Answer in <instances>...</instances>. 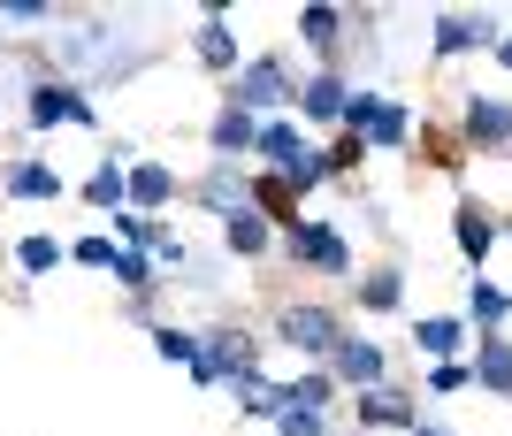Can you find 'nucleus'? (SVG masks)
Returning a JSON list of instances; mask_svg holds the SVG:
<instances>
[{
    "mask_svg": "<svg viewBox=\"0 0 512 436\" xmlns=\"http://www.w3.org/2000/svg\"><path fill=\"white\" fill-rule=\"evenodd\" d=\"M8 192L16 199H62V169H46V161H8Z\"/></svg>",
    "mask_w": 512,
    "mask_h": 436,
    "instance_id": "a211bd4d",
    "label": "nucleus"
},
{
    "mask_svg": "<svg viewBox=\"0 0 512 436\" xmlns=\"http://www.w3.org/2000/svg\"><path fill=\"white\" fill-rule=\"evenodd\" d=\"M253 138H260L253 115H245V108H222V115H214V131H207V146H214V161H245Z\"/></svg>",
    "mask_w": 512,
    "mask_h": 436,
    "instance_id": "ddd939ff",
    "label": "nucleus"
},
{
    "mask_svg": "<svg viewBox=\"0 0 512 436\" xmlns=\"http://www.w3.org/2000/svg\"><path fill=\"white\" fill-rule=\"evenodd\" d=\"M69 261H85V268H107V261H115V238H77V245H69Z\"/></svg>",
    "mask_w": 512,
    "mask_h": 436,
    "instance_id": "7c9ffc66",
    "label": "nucleus"
},
{
    "mask_svg": "<svg viewBox=\"0 0 512 436\" xmlns=\"http://www.w3.org/2000/svg\"><path fill=\"white\" fill-rule=\"evenodd\" d=\"M413 345H421L428 360H459V345H467V322H459V314H428V322H413Z\"/></svg>",
    "mask_w": 512,
    "mask_h": 436,
    "instance_id": "2eb2a0df",
    "label": "nucleus"
},
{
    "mask_svg": "<svg viewBox=\"0 0 512 436\" xmlns=\"http://www.w3.org/2000/svg\"><path fill=\"white\" fill-rule=\"evenodd\" d=\"M107 276H115V284H130V291H153V253H146V245H115Z\"/></svg>",
    "mask_w": 512,
    "mask_h": 436,
    "instance_id": "412c9836",
    "label": "nucleus"
},
{
    "mask_svg": "<svg viewBox=\"0 0 512 436\" xmlns=\"http://www.w3.org/2000/svg\"><path fill=\"white\" fill-rule=\"evenodd\" d=\"M344 100H352V92H344V77H329V69H321V77H306L299 115H314V123H337V115H344Z\"/></svg>",
    "mask_w": 512,
    "mask_h": 436,
    "instance_id": "f3484780",
    "label": "nucleus"
},
{
    "mask_svg": "<svg viewBox=\"0 0 512 436\" xmlns=\"http://www.w3.org/2000/svg\"><path fill=\"white\" fill-rule=\"evenodd\" d=\"M497 62H505V69H512V39H497Z\"/></svg>",
    "mask_w": 512,
    "mask_h": 436,
    "instance_id": "473e14b6",
    "label": "nucleus"
},
{
    "mask_svg": "<svg viewBox=\"0 0 512 436\" xmlns=\"http://www.w3.org/2000/svg\"><path fill=\"white\" fill-rule=\"evenodd\" d=\"M276 337H283L291 352H337L344 329H337V314H329V306H291V314L276 322Z\"/></svg>",
    "mask_w": 512,
    "mask_h": 436,
    "instance_id": "39448f33",
    "label": "nucleus"
},
{
    "mask_svg": "<svg viewBox=\"0 0 512 436\" xmlns=\"http://www.w3.org/2000/svg\"><path fill=\"white\" fill-rule=\"evenodd\" d=\"M406 436H451V429H436V421H413V429Z\"/></svg>",
    "mask_w": 512,
    "mask_h": 436,
    "instance_id": "2f4dec72",
    "label": "nucleus"
},
{
    "mask_svg": "<svg viewBox=\"0 0 512 436\" xmlns=\"http://www.w3.org/2000/svg\"><path fill=\"white\" fill-rule=\"evenodd\" d=\"M337 123H344V138H367V146H383V153H398L413 138V115L398 100H383V92H352Z\"/></svg>",
    "mask_w": 512,
    "mask_h": 436,
    "instance_id": "f257e3e1",
    "label": "nucleus"
},
{
    "mask_svg": "<svg viewBox=\"0 0 512 436\" xmlns=\"http://www.w3.org/2000/svg\"><path fill=\"white\" fill-rule=\"evenodd\" d=\"M299 39L329 54V46L344 39V8H321V0H314V8H299Z\"/></svg>",
    "mask_w": 512,
    "mask_h": 436,
    "instance_id": "aec40b11",
    "label": "nucleus"
},
{
    "mask_svg": "<svg viewBox=\"0 0 512 436\" xmlns=\"http://www.w3.org/2000/svg\"><path fill=\"white\" fill-rule=\"evenodd\" d=\"M451 238H459V253H467V261L482 268V261H490V253H497V222L482 215L474 199H459V207H451Z\"/></svg>",
    "mask_w": 512,
    "mask_h": 436,
    "instance_id": "9b49d317",
    "label": "nucleus"
},
{
    "mask_svg": "<svg viewBox=\"0 0 512 436\" xmlns=\"http://www.w3.org/2000/svg\"><path fill=\"white\" fill-rule=\"evenodd\" d=\"M31 123H39V131H54V123H92V100L77 85H54V77H46V85H31Z\"/></svg>",
    "mask_w": 512,
    "mask_h": 436,
    "instance_id": "423d86ee",
    "label": "nucleus"
},
{
    "mask_svg": "<svg viewBox=\"0 0 512 436\" xmlns=\"http://www.w3.org/2000/svg\"><path fill=\"white\" fill-rule=\"evenodd\" d=\"M283 100H291V69L276 62V54H260V62H245L237 69V85H230V108H283Z\"/></svg>",
    "mask_w": 512,
    "mask_h": 436,
    "instance_id": "7ed1b4c3",
    "label": "nucleus"
},
{
    "mask_svg": "<svg viewBox=\"0 0 512 436\" xmlns=\"http://www.w3.org/2000/svg\"><path fill=\"white\" fill-rule=\"evenodd\" d=\"M85 199L100 207V215H123V207H130V192H123V169H115V161H100V169H92V184H85Z\"/></svg>",
    "mask_w": 512,
    "mask_h": 436,
    "instance_id": "4be33fe9",
    "label": "nucleus"
},
{
    "mask_svg": "<svg viewBox=\"0 0 512 436\" xmlns=\"http://www.w3.org/2000/svg\"><path fill=\"white\" fill-rule=\"evenodd\" d=\"M360 421L367 429H413V398L406 391H390V383H375V391H360Z\"/></svg>",
    "mask_w": 512,
    "mask_h": 436,
    "instance_id": "4468645a",
    "label": "nucleus"
},
{
    "mask_svg": "<svg viewBox=\"0 0 512 436\" xmlns=\"http://www.w3.org/2000/svg\"><path fill=\"white\" fill-rule=\"evenodd\" d=\"M123 192H130V207H146V215H153V207H169V199H176V169H169V161H138V169H123Z\"/></svg>",
    "mask_w": 512,
    "mask_h": 436,
    "instance_id": "f8f14e48",
    "label": "nucleus"
},
{
    "mask_svg": "<svg viewBox=\"0 0 512 436\" xmlns=\"http://www.w3.org/2000/svg\"><path fill=\"white\" fill-rule=\"evenodd\" d=\"M329 383H360V391H375L383 383V352L367 345V337H337V352H329Z\"/></svg>",
    "mask_w": 512,
    "mask_h": 436,
    "instance_id": "1a4fd4ad",
    "label": "nucleus"
},
{
    "mask_svg": "<svg viewBox=\"0 0 512 436\" xmlns=\"http://www.w3.org/2000/svg\"><path fill=\"white\" fill-rule=\"evenodd\" d=\"M459 131H467V146L497 153V146H512V108H505V100H490V92H474V100H467V123H459Z\"/></svg>",
    "mask_w": 512,
    "mask_h": 436,
    "instance_id": "0eeeda50",
    "label": "nucleus"
},
{
    "mask_svg": "<svg viewBox=\"0 0 512 436\" xmlns=\"http://www.w3.org/2000/svg\"><path fill=\"white\" fill-rule=\"evenodd\" d=\"M467 314H474V322H505V314H512V291H497L490 284V276H474V284H467Z\"/></svg>",
    "mask_w": 512,
    "mask_h": 436,
    "instance_id": "b1692460",
    "label": "nucleus"
},
{
    "mask_svg": "<svg viewBox=\"0 0 512 436\" xmlns=\"http://www.w3.org/2000/svg\"><path fill=\"white\" fill-rule=\"evenodd\" d=\"M276 436H329V429H321V414H306V406H283V414H276Z\"/></svg>",
    "mask_w": 512,
    "mask_h": 436,
    "instance_id": "c756f323",
    "label": "nucleus"
},
{
    "mask_svg": "<svg viewBox=\"0 0 512 436\" xmlns=\"http://www.w3.org/2000/svg\"><path fill=\"white\" fill-rule=\"evenodd\" d=\"M0 23H54V0H0Z\"/></svg>",
    "mask_w": 512,
    "mask_h": 436,
    "instance_id": "c85d7f7f",
    "label": "nucleus"
},
{
    "mask_svg": "<svg viewBox=\"0 0 512 436\" xmlns=\"http://www.w3.org/2000/svg\"><path fill=\"white\" fill-rule=\"evenodd\" d=\"M467 375H474V383H482L490 398H512V337H497V329H490V337L474 345Z\"/></svg>",
    "mask_w": 512,
    "mask_h": 436,
    "instance_id": "9d476101",
    "label": "nucleus"
},
{
    "mask_svg": "<svg viewBox=\"0 0 512 436\" xmlns=\"http://www.w3.org/2000/svg\"><path fill=\"white\" fill-rule=\"evenodd\" d=\"M467 46H497V16H474V8L436 16V54H467Z\"/></svg>",
    "mask_w": 512,
    "mask_h": 436,
    "instance_id": "6e6552de",
    "label": "nucleus"
},
{
    "mask_svg": "<svg viewBox=\"0 0 512 436\" xmlns=\"http://www.w3.org/2000/svg\"><path fill=\"white\" fill-rule=\"evenodd\" d=\"M222 16H230V8H207V23H199V62L207 69H237V31Z\"/></svg>",
    "mask_w": 512,
    "mask_h": 436,
    "instance_id": "dca6fc26",
    "label": "nucleus"
},
{
    "mask_svg": "<svg viewBox=\"0 0 512 436\" xmlns=\"http://www.w3.org/2000/svg\"><path fill=\"white\" fill-rule=\"evenodd\" d=\"M398 299H406V276H398V268H367L360 276V306L367 314H390Z\"/></svg>",
    "mask_w": 512,
    "mask_h": 436,
    "instance_id": "6ab92c4d",
    "label": "nucleus"
},
{
    "mask_svg": "<svg viewBox=\"0 0 512 436\" xmlns=\"http://www.w3.org/2000/svg\"><path fill=\"white\" fill-rule=\"evenodd\" d=\"M192 375H199V383H222V375H237V383H253V337H237V329H214L207 345H199Z\"/></svg>",
    "mask_w": 512,
    "mask_h": 436,
    "instance_id": "20e7f679",
    "label": "nucleus"
},
{
    "mask_svg": "<svg viewBox=\"0 0 512 436\" xmlns=\"http://www.w3.org/2000/svg\"><path fill=\"white\" fill-rule=\"evenodd\" d=\"M283 253L314 276H352V245L329 230V222H299V230H283Z\"/></svg>",
    "mask_w": 512,
    "mask_h": 436,
    "instance_id": "f03ea898",
    "label": "nucleus"
},
{
    "mask_svg": "<svg viewBox=\"0 0 512 436\" xmlns=\"http://www.w3.org/2000/svg\"><path fill=\"white\" fill-rule=\"evenodd\" d=\"M329 398H337V383H329V375H299V383H283V406H306V414H321Z\"/></svg>",
    "mask_w": 512,
    "mask_h": 436,
    "instance_id": "a878e982",
    "label": "nucleus"
},
{
    "mask_svg": "<svg viewBox=\"0 0 512 436\" xmlns=\"http://www.w3.org/2000/svg\"><path fill=\"white\" fill-rule=\"evenodd\" d=\"M153 352H161V360H199V337H192V329H176V322H161V329H153Z\"/></svg>",
    "mask_w": 512,
    "mask_h": 436,
    "instance_id": "bb28decb",
    "label": "nucleus"
},
{
    "mask_svg": "<svg viewBox=\"0 0 512 436\" xmlns=\"http://www.w3.org/2000/svg\"><path fill=\"white\" fill-rule=\"evenodd\" d=\"M62 261H69L62 238H23V245H16V268H23V276H54Z\"/></svg>",
    "mask_w": 512,
    "mask_h": 436,
    "instance_id": "5701e85b",
    "label": "nucleus"
},
{
    "mask_svg": "<svg viewBox=\"0 0 512 436\" xmlns=\"http://www.w3.org/2000/svg\"><path fill=\"white\" fill-rule=\"evenodd\" d=\"M268 245H276V230H268L253 207H245V215H230V253H268Z\"/></svg>",
    "mask_w": 512,
    "mask_h": 436,
    "instance_id": "393cba45",
    "label": "nucleus"
},
{
    "mask_svg": "<svg viewBox=\"0 0 512 436\" xmlns=\"http://www.w3.org/2000/svg\"><path fill=\"white\" fill-rule=\"evenodd\" d=\"M467 383H474V375L459 368V360H436V368H428V391H436V398H459Z\"/></svg>",
    "mask_w": 512,
    "mask_h": 436,
    "instance_id": "cd10ccee",
    "label": "nucleus"
}]
</instances>
